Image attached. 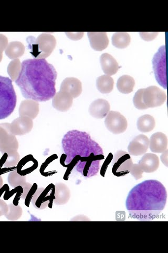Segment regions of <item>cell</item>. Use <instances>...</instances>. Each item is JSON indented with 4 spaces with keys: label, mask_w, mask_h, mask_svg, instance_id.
Returning <instances> with one entry per match:
<instances>
[{
    "label": "cell",
    "mask_w": 168,
    "mask_h": 253,
    "mask_svg": "<svg viewBox=\"0 0 168 253\" xmlns=\"http://www.w3.org/2000/svg\"><path fill=\"white\" fill-rule=\"evenodd\" d=\"M8 210H9L8 205L4 201L0 200V216H5Z\"/></svg>",
    "instance_id": "30"
},
{
    "label": "cell",
    "mask_w": 168,
    "mask_h": 253,
    "mask_svg": "<svg viewBox=\"0 0 168 253\" xmlns=\"http://www.w3.org/2000/svg\"><path fill=\"white\" fill-rule=\"evenodd\" d=\"M55 185L50 184L46 188H37L34 194L31 203L34 208L42 210L47 207L52 208L54 199Z\"/></svg>",
    "instance_id": "7"
},
{
    "label": "cell",
    "mask_w": 168,
    "mask_h": 253,
    "mask_svg": "<svg viewBox=\"0 0 168 253\" xmlns=\"http://www.w3.org/2000/svg\"><path fill=\"white\" fill-rule=\"evenodd\" d=\"M9 210L5 216L9 220H17L19 219L22 214V210L20 206H15L13 204L8 205Z\"/></svg>",
    "instance_id": "24"
},
{
    "label": "cell",
    "mask_w": 168,
    "mask_h": 253,
    "mask_svg": "<svg viewBox=\"0 0 168 253\" xmlns=\"http://www.w3.org/2000/svg\"><path fill=\"white\" fill-rule=\"evenodd\" d=\"M142 39L146 41H153L157 36L158 33H140Z\"/></svg>",
    "instance_id": "29"
},
{
    "label": "cell",
    "mask_w": 168,
    "mask_h": 253,
    "mask_svg": "<svg viewBox=\"0 0 168 253\" xmlns=\"http://www.w3.org/2000/svg\"><path fill=\"white\" fill-rule=\"evenodd\" d=\"M38 162L33 155H28L22 159L17 166V171L20 175L25 176L35 170Z\"/></svg>",
    "instance_id": "15"
},
{
    "label": "cell",
    "mask_w": 168,
    "mask_h": 253,
    "mask_svg": "<svg viewBox=\"0 0 168 253\" xmlns=\"http://www.w3.org/2000/svg\"><path fill=\"white\" fill-rule=\"evenodd\" d=\"M135 85L134 79L129 75H124L118 79L117 88L120 92L129 94L133 91Z\"/></svg>",
    "instance_id": "18"
},
{
    "label": "cell",
    "mask_w": 168,
    "mask_h": 253,
    "mask_svg": "<svg viewBox=\"0 0 168 253\" xmlns=\"http://www.w3.org/2000/svg\"><path fill=\"white\" fill-rule=\"evenodd\" d=\"M62 145L65 153L62 157L63 166L70 170L75 169L85 178L98 175L105 156L101 146L90 134L77 130L69 131L64 136Z\"/></svg>",
    "instance_id": "1"
},
{
    "label": "cell",
    "mask_w": 168,
    "mask_h": 253,
    "mask_svg": "<svg viewBox=\"0 0 168 253\" xmlns=\"http://www.w3.org/2000/svg\"><path fill=\"white\" fill-rule=\"evenodd\" d=\"M138 164L143 172H154L159 167V158L154 154H145L141 157Z\"/></svg>",
    "instance_id": "12"
},
{
    "label": "cell",
    "mask_w": 168,
    "mask_h": 253,
    "mask_svg": "<svg viewBox=\"0 0 168 253\" xmlns=\"http://www.w3.org/2000/svg\"><path fill=\"white\" fill-rule=\"evenodd\" d=\"M167 146L168 138L165 133L157 132L151 136L149 147L151 152L163 153L167 149Z\"/></svg>",
    "instance_id": "11"
},
{
    "label": "cell",
    "mask_w": 168,
    "mask_h": 253,
    "mask_svg": "<svg viewBox=\"0 0 168 253\" xmlns=\"http://www.w3.org/2000/svg\"><path fill=\"white\" fill-rule=\"evenodd\" d=\"M101 64L104 74L107 76L115 75L119 68L116 59L110 54L103 53L101 57Z\"/></svg>",
    "instance_id": "14"
},
{
    "label": "cell",
    "mask_w": 168,
    "mask_h": 253,
    "mask_svg": "<svg viewBox=\"0 0 168 253\" xmlns=\"http://www.w3.org/2000/svg\"><path fill=\"white\" fill-rule=\"evenodd\" d=\"M167 201L164 185L157 180H147L132 189L127 197L126 207L132 218L151 221L161 214Z\"/></svg>",
    "instance_id": "3"
},
{
    "label": "cell",
    "mask_w": 168,
    "mask_h": 253,
    "mask_svg": "<svg viewBox=\"0 0 168 253\" xmlns=\"http://www.w3.org/2000/svg\"><path fill=\"white\" fill-rule=\"evenodd\" d=\"M131 37L127 33L118 32L112 37V43L119 49H124L130 44Z\"/></svg>",
    "instance_id": "21"
},
{
    "label": "cell",
    "mask_w": 168,
    "mask_h": 253,
    "mask_svg": "<svg viewBox=\"0 0 168 253\" xmlns=\"http://www.w3.org/2000/svg\"><path fill=\"white\" fill-rule=\"evenodd\" d=\"M3 185V180L1 177H0V189L2 187Z\"/></svg>",
    "instance_id": "35"
},
{
    "label": "cell",
    "mask_w": 168,
    "mask_h": 253,
    "mask_svg": "<svg viewBox=\"0 0 168 253\" xmlns=\"http://www.w3.org/2000/svg\"><path fill=\"white\" fill-rule=\"evenodd\" d=\"M8 188H9V186L7 184H5L0 189V199H1L2 194L5 192Z\"/></svg>",
    "instance_id": "34"
},
{
    "label": "cell",
    "mask_w": 168,
    "mask_h": 253,
    "mask_svg": "<svg viewBox=\"0 0 168 253\" xmlns=\"http://www.w3.org/2000/svg\"><path fill=\"white\" fill-rule=\"evenodd\" d=\"M168 150L167 149L166 151H165L162 155L161 156V159L163 163L168 167Z\"/></svg>",
    "instance_id": "33"
},
{
    "label": "cell",
    "mask_w": 168,
    "mask_h": 253,
    "mask_svg": "<svg viewBox=\"0 0 168 253\" xmlns=\"http://www.w3.org/2000/svg\"><path fill=\"white\" fill-rule=\"evenodd\" d=\"M105 125L110 132L115 134L124 132L128 126L126 118L115 111H109L105 118Z\"/></svg>",
    "instance_id": "9"
},
{
    "label": "cell",
    "mask_w": 168,
    "mask_h": 253,
    "mask_svg": "<svg viewBox=\"0 0 168 253\" xmlns=\"http://www.w3.org/2000/svg\"><path fill=\"white\" fill-rule=\"evenodd\" d=\"M131 155L123 150H119L114 155L111 162L112 172L116 176L129 173L133 165Z\"/></svg>",
    "instance_id": "6"
},
{
    "label": "cell",
    "mask_w": 168,
    "mask_h": 253,
    "mask_svg": "<svg viewBox=\"0 0 168 253\" xmlns=\"http://www.w3.org/2000/svg\"><path fill=\"white\" fill-rule=\"evenodd\" d=\"M142 98L147 108L162 106L167 99L166 93L157 86H149L143 89Z\"/></svg>",
    "instance_id": "8"
},
{
    "label": "cell",
    "mask_w": 168,
    "mask_h": 253,
    "mask_svg": "<svg viewBox=\"0 0 168 253\" xmlns=\"http://www.w3.org/2000/svg\"><path fill=\"white\" fill-rule=\"evenodd\" d=\"M54 106L59 110H66L71 106L72 99L65 93H59L54 97Z\"/></svg>",
    "instance_id": "22"
},
{
    "label": "cell",
    "mask_w": 168,
    "mask_h": 253,
    "mask_svg": "<svg viewBox=\"0 0 168 253\" xmlns=\"http://www.w3.org/2000/svg\"><path fill=\"white\" fill-rule=\"evenodd\" d=\"M130 173L135 180H138L142 178L143 172L139 164H135L133 165Z\"/></svg>",
    "instance_id": "26"
},
{
    "label": "cell",
    "mask_w": 168,
    "mask_h": 253,
    "mask_svg": "<svg viewBox=\"0 0 168 253\" xmlns=\"http://www.w3.org/2000/svg\"><path fill=\"white\" fill-rule=\"evenodd\" d=\"M23 189V188L22 186H18L17 187H15L14 189L12 190L11 191H10V188H8L5 191L3 196L4 200L5 201L9 200L10 198L13 196L14 194H17L19 192L22 191Z\"/></svg>",
    "instance_id": "28"
},
{
    "label": "cell",
    "mask_w": 168,
    "mask_h": 253,
    "mask_svg": "<svg viewBox=\"0 0 168 253\" xmlns=\"http://www.w3.org/2000/svg\"><path fill=\"white\" fill-rule=\"evenodd\" d=\"M98 90L103 94H107L113 91L114 86V81L113 78L107 75H102L99 77L97 81Z\"/></svg>",
    "instance_id": "20"
},
{
    "label": "cell",
    "mask_w": 168,
    "mask_h": 253,
    "mask_svg": "<svg viewBox=\"0 0 168 253\" xmlns=\"http://www.w3.org/2000/svg\"><path fill=\"white\" fill-rule=\"evenodd\" d=\"M88 35L90 39L91 46L94 50L101 51L107 48L109 39L106 33H89Z\"/></svg>",
    "instance_id": "16"
},
{
    "label": "cell",
    "mask_w": 168,
    "mask_h": 253,
    "mask_svg": "<svg viewBox=\"0 0 168 253\" xmlns=\"http://www.w3.org/2000/svg\"><path fill=\"white\" fill-rule=\"evenodd\" d=\"M116 215V219L117 221H124L126 219V213L125 211H117Z\"/></svg>",
    "instance_id": "32"
},
{
    "label": "cell",
    "mask_w": 168,
    "mask_h": 253,
    "mask_svg": "<svg viewBox=\"0 0 168 253\" xmlns=\"http://www.w3.org/2000/svg\"><path fill=\"white\" fill-rule=\"evenodd\" d=\"M137 126L138 130L141 132H151L155 127V118L149 115H143L139 118Z\"/></svg>",
    "instance_id": "19"
},
{
    "label": "cell",
    "mask_w": 168,
    "mask_h": 253,
    "mask_svg": "<svg viewBox=\"0 0 168 253\" xmlns=\"http://www.w3.org/2000/svg\"><path fill=\"white\" fill-rule=\"evenodd\" d=\"M149 145V139L143 134L135 137L128 146V151L130 155L139 156L147 152Z\"/></svg>",
    "instance_id": "10"
},
{
    "label": "cell",
    "mask_w": 168,
    "mask_h": 253,
    "mask_svg": "<svg viewBox=\"0 0 168 253\" xmlns=\"http://www.w3.org/2000/svg\"><path fill=\"white\" fill-rule=\"evenodd\" d=\"M17 102V94L11 79L0 76V120H4L13 113Z\"/></svg>",
    "instance_id": "4"
},
{
    "label": "cell",
    "mask_w": 168,
    "mask_h": 253,
    "mask_svg": "<svg viewBox=\"0 0 168 253\" xmlns=\"http://www.w3.org/2000/svg\"><path fill=\"white\" fill-rule=\"evenodd\" d=\"M37 189V185L35 183L33 186H32L25 199V205L27 207H30V205L32 199H33V197Z\"/></svg>",
    "instance_id": "27"
},
{
    "label": "cell",
    "mask_w": 168,
    "mask_h": 253,
    "mask_svg": "<svg viewBox=\"0 0 168 253\" xmlns=\"http://www.w3.org/2000/svg\"><path fill=\"white\" fill-rule=\"evenodd\" d=\"M153 69L157 83L167 89L166 51L165 45L159 49L153 59Z\"/></svg>",
    "instance_id": "5"
},
{
    "label": "cell",
    "mask_w": 168,
    "mask_h": 253,
    "mask_svg": "<svg viewBox=\"0 0 168 253\" xmlns=\"http://www.w3.org/2000/svg\"><path fill=\"white\" fill-rule=\"evenodd\" d=\"M110 109V104L106 100L99 99L92 103L90 108V112L94 117L102 119L106 117Z\"/></svg>",
    "instance_id": "13"
},
{
    "label": "cell",
    "mask_w": 168,
    "mask_h": 253,
    "mask_svg": "<svg viewBox=\"0 0 168 253\" xmlns=\"http://www.w3.org/2000/svg\"><path fill=\"white\" fill-rule=\"evenodd\" d=\"M62 89H67L71 91L74 97H77L81 93L82 91L81 84L77 79L74 78H69L63 82Z\"/></svg>",
    "instance_id": "23"
},
{
    "label": "cell",
    "mask_w": 168,
    "mask_h": 253,
    "mask_svg": "<svg viewBox=\"0 0 168 253\" xmlns=\"http://www.w3.org/2000/svg\"><path fill=\"white\" fill-rule=\"evenodd\" d=\"M57 77L54 66L45 59H27L22 63L15 84L26 99L45 102L55 96Z\"/></svg>",
    "instance_id": "2"
},
{
    "label": "cell",
    "mask_w": 168,
    "mask_h": 253,
    "mask_svg": "<svg viewBox=\"0 0 168 253\" xmlns=\"http://www.w3.org/2000/svg\"><path fill=\"white\" fill-rule=\"evenodd\" d=\"M32 186H33V185H32L31 184H30L29 183H27L25 185L22 186L23 188V193L21 196V200H25L27 195L28 194Z\"/></svg>",
    "instance_id": "31"
},
{
    "label": "cell",
    "mask_w": 168,
    "mask_h": 253,
    "mask_svg": "<svg viewBox=\"0 0 168 253\" xmlns=\"http://www.w3.org/2000/svg\"><path fill=\"white\" fill-rule=\"evenodd\" d=\"M143 89H140L135 92L133 98V103L134 107L139 110H145L148 109L144 104L142 94Z\"/></svg>",
    "instance_id": "25"
},
{
    "label": "cell",
    "mask_w": 168,
    "mask_h": 253,
    "mask_svg": "<svg viewBox=\"0 0 168 253\" xmlns=\"http://www.w3.org/2000/svg\"><path fill=\"white\" fill-rule=\"evenodd\" d=\"M53 203L57 205H65L70 199L69 189L65 184L58 183L55 185Z\"/></svg>",
    "instance_id": "17"
}]
</instances>
